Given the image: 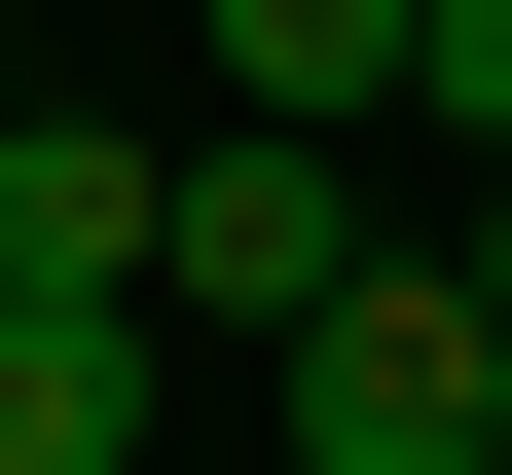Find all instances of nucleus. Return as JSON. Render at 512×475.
Masks as SVG:
<instances>
[{"mask_svg": "<svg viewBox=\"0 0 512 475\" xmlns=\"http://www.w3.org/2000/svg\"><path fill=\"white\" fill-rule=\"evenodd\" d=\"M256 366H293V475H476V439H512V329L439 293V256H366V293L256 329Z\"/></svg>", "mask_w": 512, "mask_h": 475, "instance_id": "nucleus-1", "label": "nucleus"}, {"mask_svg": "<svg viewBox=\"0 0 512 475\" xmlns=\"http://www.w3.org/2000/svg\"><path fill=\"white\" fill-rule=\"evenodd\" d=\"M147 293H183V329H330V293H366V183L293 147V110H183V220H147Z\"/></svg>", "mask_w": 512, "mask_h": 475, "instance_id": "nucleus-2", "label": "nucleus"}, {"mask_svg": "<svg viewBox=\"0 0 512 475\" xmlns=\"http://www.w3.org/2000/svg\"><path fill=\"white\" fill-rule=\"evenodd\" d=\"M147 220H183L147 110H0V293H147Z\"/></svg>", "mask_w": 512, "mask_h": 475, "instance_id": "nucleus-3", "label": "nucleus"}, {"mask_svg": "<svg viewBox=\"0 0 512 475\" xmlns=\"http://www.w3.org/2000/svg\"><path fill=\"white\" fill-rule=\"evenodd\" d=\"M147 402H183L147 293H0V475H147Z\"/></svg>", "mask_w": 512, "mask_h": 475, "instance_id": "nucleus-4", "label": "nucleus"}, {"mask_svg": "<svg viewBox=\"0 0 512 475\" xmlns=\"http://www.w3.org/2000/svg\"><path fill=\"white\" fill-rule=\"evenodd\" d=\"M403 37H439V0H183V74L293 110V147H366V110H403Z\"/></svg>", "mask_w": 512, "mask_h": 475, "instance_id": "nucleus-5", "label": "nucleus"}, {"mask_svg": "<svg viewBox=\"0 0 512 475\" xmlns=\"http://www.w3.org/2000/svg\"><path fill=\"white\" fill-rule=\"evenodd\" d=\"M439 293H476V329H512V220H476V256H439Z\"/></svg>", "mask_w": 512, "mask_h": 475, "instance_id": "nucleus-6", "label": "nucleus"}, {"mask_svg": "<svg viewBox=\"0 0 512 475\" xmlns=\"http://www.w3.org/2000/svg\"><path fill=\"white\" fill-rule=\"evenodd\" d=\"M0 110H37V0H0Z\"/></svg>", "mask_w": 512, "mask_h": 475, "instance_id": "nucleus-7", "label": "nucleus"}, {"mask_svg": "<svg viewBox=\"0 0 512 475\" xmlns=\"http://www.w3.org/2000/svg\"><path fill=\"white\" fill-rule=\"evenodd\" d=\"M476 475H512V439H476Z\"/></svg>", "mask_w": 512, "mask_h": 475, "instance_id": "nucleus-8", "label": "nucleus"}]
</instances>
